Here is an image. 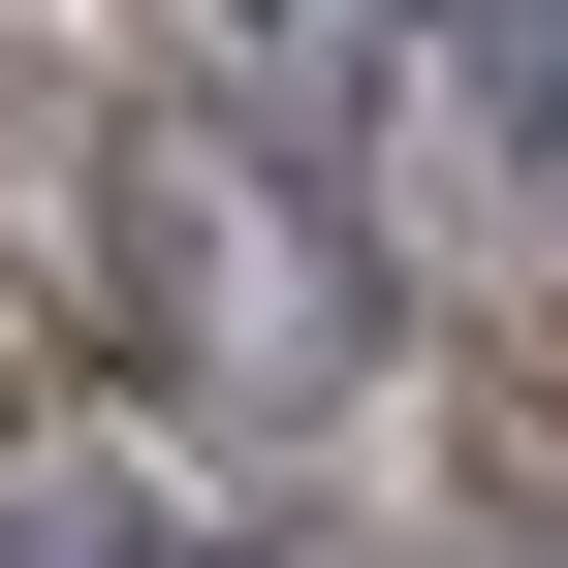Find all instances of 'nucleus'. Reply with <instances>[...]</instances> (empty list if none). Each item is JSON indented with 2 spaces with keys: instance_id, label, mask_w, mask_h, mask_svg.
<instances>
[{
  "instance_id": "1",
  "label": "nucleus",
  "mask_w": 568,
  "mask_h": 568,
  "mask_svg": "<svg viewBox=\"0 0 568 568\" xmlns=\"http://www.w3.org/2000/svg\"><path fill=\"white\" fill-rule=\"evenodd\" d=\"M126 316H159L222 410H316L347 379V222L253 159V126H126Z\"/></svg>"
},
{
  "instance_id": "2",
  "label": "nucleus",
  "mask_w": 568,
  "mask_h": 568,
  "mask_svg": "<svg viewBox=\"0 0 568 568\" xmlns=\"http://www.w3.org/2000/svg\"><path fill=\"white\" fill-rule=\"evenodd\" d=\"M474 126H506V190H568V0H474Z\"/></svg>"
},
{
  "instance_id": "3",
  "label": "nucleus",
  "mask_w": 568,
  "mask_h": 568,
  "mask_svg": "<svg viewBox=\"0 0 568 568\" xmlns=\"http://www.w3.org/2000/svg\"><path fill=\"white\" fill-rule=\"evenodd\" d=\"M0 568H222L190 506H0Z\"/></svg>"
}]
</instances>
